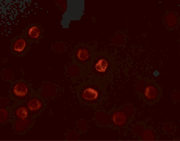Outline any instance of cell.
Here are the masks:
<instances>
[{"label":"cell","mask_w":180,"mask_h":141,"mask_svg":"<svg viewBox=\"0 0 180 141\" xmlns=\"http://www.w3.org/2000/svg\"><path fill=\"white\" fill-rule=\"evenodd\" d=\"M13 119L10 107L0 108V123L1 124H5L9 122L13 121Z\"/></svg>","instance_id":"cell-14"},{"label":"cell","mask_w":180,"mask_h":141,"mask_svg":"<svg viewBox=\"0 0 180 141\" xmlns=\"http://www.w3.org/2000/svg\"><path fill=\"white\" fill-rule=\"evenodd\" d=\"M179 20L178 13L172 10H166L163 16V23L170 31L178 29Z\"/></svg>","instance_id":"cell-8"},{"label":"cell","mask_w":180,"mask_h":141,"mask_svg":"<svg viewBox=\"0 0 180 141\" xmlns=\"http://www.w3.org/2000/svg\"><path fill=\"white\" fill-rule=\"evenodd\" d=\"M127 119L126 114L121 111L115 112L112 117V120L114 123L118 126L124 125L127 121Z\"/></svg>","instance_id":"cell-13"},{"label":"cell","mask_w":180,"mask_h":141,"mask_svg":"<svg viewBox=\"0 0 180 141\" xmlns=\"http://www.w3.org/2000/svg\"><path fill=\"white\" fill-rule=\"evenodd\" d=\"M76 65L71 66L68 69V73L71 77H78L82 73V68H83L78 65Z\"/></svg>","instance_id":"cell-15"},{"label":"cell","mask_w":180,"mask_h":141,"mask_svg":"<svg viewBox=\"0 0 180 141\" xmlns=\"http://www.w3.org/2000/svg\"><path fill=\"white\" fill-rule=\"evenodd\" d=\"M44 32V28L37 23H29L22 30V34L32 44L34 42L38 43L42 38Z\"/></svg>","instance_id":"cell-6"},{"label":"cell","mask_w":180,"mask_h":141,"mask_svg":"<svg viewBox=\"0 0 180 141\" xmlns=\"http://www.w3.org/2000/svg\"><path fill=\"white\" fill-rule=\"evenodd\" d=\"M10 109L14 118L13 120H23L32 117L25 102L16 103L10 107Z\"/></svg>","instance_id":"cell-9"},{"label":"cell","mask_w":180,"mask_h":141,"mask_svg":"<svg viewBox=\"0 0 180 141\" xmlns=\"http://www.w3.org/2000/svg\"><path fill=\"white\" fill-rule=\"evenodd\" d=\"M56 86L51 82H44L40 88L39 96L45 100L54 97L57 93Z\"/></svg>","instance_id":"cell-10"},{"label":"cell","mask_w":180,"mask_h":141,"mask_svg":"<svg viewBox=\"0 0 180 141\" xmlns=\"http://www.w3.org/2000/svg\"><path fill=\"white\" fill-rule=\"evenodd\" d=\"M143 92V97L148 102H152L156 100L160 94L158 87L152 83L147 85L144 89Z\"/></svg>","instance_id":"cell-12"},{"label":"cell","mask_w":180,"mask_h":141,"mask_svg":"<svg viewBox=\"0 0 180 141\" xmlns=\"http://www.w3.org/2000/svg\"><path fill=\"white\" fill-rule=\"evenodd\" d=\"M143 139L144 140H153L154 139L153 133L150 130H147L144 133Z\"/></svg>","instance_id":"cell-16"},{"label":"cell","mask_w":180,"mask_h":141,"mask_svg":"<svg viewBox=\"0 0 180 141\" xmlns=\"http://www.w3.org/2000/svg\"><path fill=\"white\" fill-rule=\"evenodd\" d=\"M9 95L11 99L16 103L26 101L34 95L31 85L23 80L10 81Z\"/></svg>","instance_id":"cell-3"},{"label":"cell","mask_w":180,"mask_h":141,"mask_svg":"<svg viewBox=\"0 0 180 141\" xmlns=\"http://www.w3.org/2000/svg\"><path fill=\"white\" fill-rule=\"evenodd\" d=\"M30 43L22 34L11 39V53L14 57H24L30 49Z\"/></svg>","instance_id":"cell-4"},{"label":"cell","mask_w":180,"mask_h":141,"mask_svg":"<svg viewBox=\"0 0 180 141\" xmlns=\"http://www.w3.org/2000/svg\"><path fill=\"white\" fill-rule=\"evenodd\" d=\"M30 115L33 118L39 115L45 107V100L38 95H34L25 102Z\"/></svg>","instance_id":"cell-7"},{"label":"cell","mask_w":180,"mask_h":141,"mask_svg":"<svg viewBox=\"0 0 180 141\" xmlns=\"http://www.w3.org/2000/svg\"><path fill=\"white\" fill-rule=\"evenodd\" d=\"M77 94L80 101L90 105L98 104L103 99L104 88L101 83L89 81L84 82L78 87Z\"/></svg>","instance_id":"cell-1"},{"label":"cell","mask_w":180,"mask_h":141,"mask_svg":"<svg viewBox=\"0 0 180 141\" xmlns=\"http://www.w3.org/2000/svg\"><path fill=\"white\" fill-rule=\"evenodd\" d=\"M92 50L89 47L85 44H80L75 50L74 60L76 64L83 68L86 66H88L92 60Z\"/></svg>","instance_id":"cell-5"},{"label":"cell","mask_w":180,"mask_h":141,"mask_svg":"<svg viewBox=\"0 0 180 141\" xmlns=\"http://www.w3.org/2000/svg\"><path fill=\"white\" fill-rule=\"evenodd\" d=\"M34 118L32 117L23 120H14L13 121V129L18 134L25 133L34 124Z\"/></svg>","instance_id":"cell-11"},{"label":"cell","mask_w":180,"mask_h":141,"mask_svg":"<svg viewBox=\"0 0 180 141\" xmlns=\"http://www.w3.org/2000/svg\"><path fill=\"white\" fill-rule=\"evenodd\" d=\"M88 72L97 78H107L113 69L112 59L106 54L99 53L92 57L88 67Z\"/></svg>","instance_id":"cell-2"}]
</instances>
